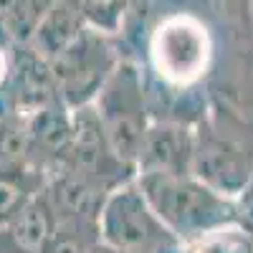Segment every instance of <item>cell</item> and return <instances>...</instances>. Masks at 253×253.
<instances>
[{
	"instance_id": "obj_1",
	"label": "cell",
	"mask_w": 253,
	"mask_h": 253,
	"mask_svg": "<svg viewBox=\"0 0 253 253\" xmlns=\"http://www.w3.org/2000/svg\"><path fill=\"white\" fill-rule=\"evenodd\" d=\"M152 122L195 126L205 114L253 122V3L137 0L117 36Z\"/></svg>"
},
{
	"instance_id": "obj_2",
	"label": "cell",
	"mask_w": 253,
	"mask_h": 253,
	"mask_svg": "<svg viewBox=\"0 0 253 253\" xmlns=\"http://www.w3.org/2000/svg\"><path fill=\"white\" fill-rule=\"evenodd\" d=\"M134 182L182 246L238 225L236 200L208 187L195 175H144Z\"/></svg>"
},
{
	"instance_id": "obj_3",
	"label": "cell",
	"mask_w": 253,
	"mask_h": 253,
	"mask_svg": "<svg viewBox=\"0 0 253 253\" xmlns=\"http://www.w3.org/2000/svg\"><path fill=\"white\" fill-rule=\"evenodd\" d=\"M193 175L236 200L253 175V122L210 112L193 126Z\"/></svg>"
},
{
	"instance_id": "obj_4",
	"label": "cell",
	"mask_w": 253,
	"mask_h": 253,
	"mask_svg": "<svg viewBox=\"0 0 253 253\" xmlns=\"http://www.w3.org/2000/svg\"><path fill=\"white\" fill-rule=\"evenodd\" d=\"M91 107L114 152L134 167L142 142L152 126V114L147 107L139 74L126 58L119 61V66L104 84Z\"/></svg>"
},
{
	"instance_id": "obj_5",
	"label": "cell",
	"mask_w": 253,
	"mask_h": 253,
	"mask_svg": "<svg viewBox=\"0 0 253 253\" xmlns=\"http://www.w3.org/2000/svg\"><path fill=\"white\" fill-rule=\"evenodd\" d=\"M101 243L119 253H185L182 241L167 228L129 182L112 193L99 218Z\"/></svg>"
},
{
	"instance_id": "obj_6",
	"label": "cell",
	"mask_w": 253,
	"mask_h": 253,
	"mask_svg": "<svg viewBox=\"0 0 253 253\" xmlns=\"http://www.w3.org/2000/svg\"><path fill=\"white\" fill-rule=\"evenodd\" d=\"M122 61L117 38L84 31L76 43H71L61 56L48 61L61 101L69 109L91 107L104 84L109 81Z\"/></svg>"
},
{
	"instance_id": "obj_7",
	"label": "cell",
	"mask_w": 253,
	"mask_h": 253,
	"mask_svg": "<svg viewBox=\"0 0 253 253\" xmlns=\"http://www.w3.org/2000/svg\"><path fill=\"white\" fill-rule=\"evenodd\" d=\"M56 172H66L104 195L134 182V167L126 165L109 144L94 107L74 109V139Z\"/></svg>"
},
{
	"instance_id": "obj_8",
	"label": "cell",
	"mask_w": 253,
	"mask_h": 253,
	"mask_svg": "<svg viewBox=\"0 0 253 253\" xmlns=\"http://www.w3.org/2000/svg\"><path fill=\"white\" fill-rule=\"evenodd\" d=\"M195 132L177 122H152L134 162V175H193Z\"/></svg>"
},
{
	"instance_id": "obj_9",
	"label": "cell",
	"mask_w": 253,
	"mask_h": 253,
	"mask_svg": "<svg viewBox=\"0 0 253 253\" xmlns=\"http://www.w3.org/2000/svg\"><path fill=\"white\" fill-rule=\"evenodd\" d=\"M56 230V220L43 198H36L28 208L0 225V253H46Z\"/></svg>"
},
{
	"instance_id": "obj_10",
	"label": "cell",
	"mask_w": 253,
	"mask_h": 253,
	"mask_svg": "<svg viewBox=\"0 0 253 253\" xmlns=\"http://www.w3.org/2000/svg\"><path fill=\"white\" fill-rule=\"evenodd\" d=\"M86 31L84 15L79 8V0H61V3H51L41 26L28 43L31 51H36L43 61H53L61 56L71 43H76V38Z\"/></svg>"
},
{
	"instance_id": "obj_11",
	"label": "cell",
	"mask_w": 253,
	"mask_h": 253,
	"mask_svg": "<svg viewBox=\"0 0 253 253\" xmlns=\"http://www.w3.org/2000/svg\"><path fill=\"white\" fill-rule=\"evenodd\" d=\"M46 185V175L20 165H0V225L28 208Z\"/></svg>"
},
{
	"instance_id": "obj_12",
	"label": "cell",
	"mask_w": 253,
	"mask_h": 253,
	"mask_svg": "<svg viewBox=\"0 0 253 253\" xmlns=\"http://www.w3.org/2000/svg\"><path fill=\"white\" fill-rule=\"evenodd\" d=\"M51 3H38V0H13V3H0V31L8 36L13 46H28L41 20Z\"/></svg>"
},
{
	"instance_id": "obj_13",
	"label": "cell",
	"mask_w": 253,
	"mask_h": 253,
	"mask_svg": "<svg viewBox=\"0 0 253 253\" xmlns=\"http://www.w3.org/2000/svg\"><path fill=\"white\" fill-rule=\"evenodd\" d=\"M79 8H81L84 23H86L89 31L117 38L124 26L129 3L126 0H81Z\"/></svg>"
},
{
	"instance_id": "obj_14",
	"label": "cell",
	"mask_w": 253,
	"mask_h": 253,
	"mask_svg": "<svg viewBox=\"0 0 253 253\" xmlns=\"http://www.w3.org/2000/svg\"><path fill=\"white\" fill-rule=\"evenodd\" d=\"M185 253H253V236L241 225H233L185 246Z\"/></svg>"
},
{
	"instance_id": "obj_15",
	"label": "cell",
	"mask_w": 253,
	"mask_h": 253,
	"mask_svg": "<svg viewBox=\"0 0 253 253\" xmlns=\"http://www.w3.org/2000/svg\"><path fill=\"white\" fill-rule=\"evenodd\" d=\"M15 53L18 46H13L8 36L0 31V119L13 112V71H15Z\"/></svg>"
},
{
	"instance_id": "obj_16",
	"label": "cell",
	"mask_w": 253,
	"mask_h": 253,
	"mask_svg": "<svg viewBox=\"0 0 253 253\" xmlns=\"http://www.w3.org/2000/svg\"><path fill=\"white\" fill-rule=\"evenodd\" d=\"M236 215H238V225L253 236V175L236 198Z\"/></svg>"
},
{
	"instance_id": "obj_17",
	"label": "cell",
	"mask_w": 253,
	"mask_h": 253,
	"mask_svg": "<svg viewBox=\"0 0 253 253\" xmlns=\"http://www.w3.org/2000/svg\"><path fill=\"white\" fill-rule=\"evenodd\" d=\"M94 253H119V251H114V248H109V246H104V243H99V246L94 248Z\"/></svg>"
}]
</instances>
